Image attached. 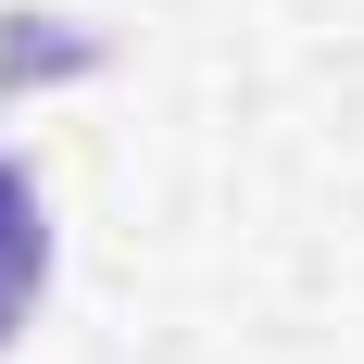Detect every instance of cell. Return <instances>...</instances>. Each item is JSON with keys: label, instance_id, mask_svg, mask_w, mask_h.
Instances as JSON below:
<instances>
[{"label": "cell", "instance_id": "cell-1", "mask_svg": "<svg viewBox=\"0 0 364 364\" xmlns=\"http://www.w3.org/2000/svg\"><path fill=\"white\" fill-rule=\"evenodd\" d=\"M38 289H50V214H38L26 164L0 151V352H13V327L38 314Z\"/></svg>", "mask_w": 364, "mask_h": 364}]
</instances>
